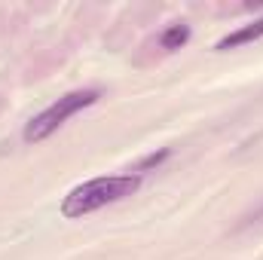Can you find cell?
Returning <instances> with one entry per match:
<instances>
[{
  "mask_svg": "<svg viewBox=\"0 0 263 260\" xmlns=\"http://www.w3.org/2000/svg\"><path fill=\"white\" fill-rule=\"evenodd\" d=\"M98 98H101V92H98V89H77V92H67V95H62L59 101H52L46 110H40V114L25 126L22 138H25L28 144H40V141H46L52 132L62 129L73 114H80V110L92 107Z\"/></svg>",
  "mask_w": 263,
  "mask_h": 260,
  "instance_id": "2",
  "label": "cell"
},
{
  "mask_svg": "<svg viewBox=\"0 0 263 260\" xmlns=\"http://www.w3.org/2000/svg\"><path fill=\"white\" fill-rule=\"evenodd\" d=\"M141 187V175H101V178H92V181H83L77 184L73 190H67V196L62 199V214L65 217H86L104 205H114L120 199L132 196Z\"/></svg>",
  "mask_w": 263,
  "mask_h": 260,
  "instance_id": "1",
  "label": "cell"
},
{
  "mask_svg": "<svg viewBox=\"0 0 263 260\" xmlns=\"http://www.w3.org/2000/svg\"><path fill=\"white\" fill-rule=\"evenodd\" d=\"M165 159H168V150H159V153H150V156H147V159H144V162H141V165L135 169V175H144L147 169H153V165H159V162H165Z\"/></svg>",
  "mask_w": 263,
  "mask_h": 260,
  "instance_id": "5",
  "label": "cell"
},
{
  "mask_svg": "<svg viewBox=\"0 0 263 260\" xmlns=\"http://www.w3.org/2000/svg\"><path fill=\"white\" fill-rule=\"evenodd\" d=\"M187 40H190V25H184V22H175V25H168V28L162 31V37H159V46L172 52V49H181Z\"/></svg>",
  "mask_w": 263,
  "mask_h": 260,
  "instance_id": "4",
  "label": "cell"
},
{
  "mask_svg": "<svg viewBox=\"0 0 263 260\" xmlns=\"http://www.w3.org/2000/svg\"><path fill=\"white\" fill-rule=\"evenodd\" d=\"M260 37H263V15L254 18V22H248V25H242V28H236V31H230L227 37H220V40L214 43V49H217V52H227V49L254 43V40H260Z\"/></svg>",
  "mask_w": 263,
  "mask_h": 260,
  "instance_id": "3",
  "label": "cell"
}]
</instances>
